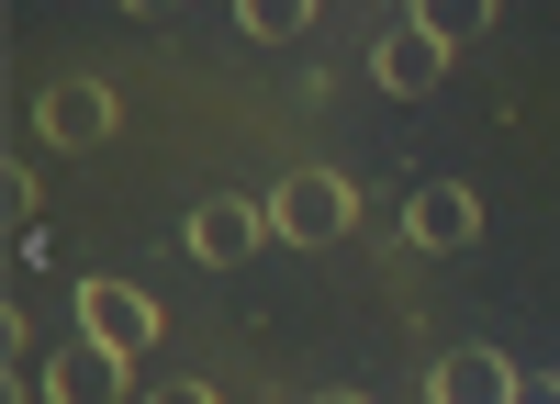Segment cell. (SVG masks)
Returning a JSON list of instances; mask_svg holds the SVG:
<instances>
[{
    "label": "cell",
    "mask_w": 560,
    "mask_h": 404,
    "mask_svg": "<svg viewBox=\"0 0 560 404\" xmlns=\"http://www.w3.org/2000/svg\"><path fill=\"white\" fill-rule=\"evenodd\" d=\"M348 213H359V192L337 169H292L269 192V236H292V247H325V236H348Z\"/></svg>",
    "instance_id": "cell-1"
},
{
    "label": "cell",
    "mask_w": 560,
    "mask_h": 404,
    "mask_svg": "<svg viewBox=\"0 0 560 404\" xmlns=\"http://www.w3.org/2000/svg\"><path fill=\"white\" fill-rule=\"evenodd\" d=\"M79 337H102L113 359H147L158 348V303L135 281H79Z\"/></svg>",
    "instance_id": "cell-2"
},
{
    "label": "cell",
    "mask_w": 560,
    "mask_h": 404,
    "mask_svg": "<svg viewBox=\"0 0 560 404\" xmlns=\"http://www.w3.org/2000/svg\"><path fill=\"white\" fill-rule=\"evenodd\" d=\"M404 236L427 247V258H459V247L482 236V192H459V180H427V192L404 203Z\"/></svg>",
    "instance_id": "cell-3"
},
{
    "label": "cell",
    "mask_w": 560,
    "mask_h": 404,
    "mask_svg": "<svg viewBox=\"0 0 560 404\" xmlns=\"http://www.w3.org/2000/svg\"><path fill=\"white\" fill-rule=\"evenodd\" d=\"M370 68H382V90H404V102H427V90L448 79V34H427V23L404 12V23L382 34V45H370Z\"/></svg>",
    "instance_id": "cell-4"
},
{
    "label": "cell",
    "mask_w": 560,
    "mask_h": 404,
    "mask_svg": "<svg viewBox=\"0 0 560 404\" xmlns=\"http://www.w3.org/2000/svg\"><path fill=\"white\" fill-rule=\"evenodd\" d=\"M124 382H135V359H113L102 337H79V348L45 359V404H124Z\"/></svg>",
    "instance_id": "cell-5"
},
{
    "label": "cell",
    "mask_w": 560,
    "mask_h": 404,
    "mask_svg": "<svg viewBox=\"0 0 560 404\" xmlns=\"http://www.w3.org/2000/svg\"><path fill=\"white\" fill-rule=\"evenodd\" d=\"M34 124H45V147H102V135H113V90L102 79H57L34 102Z\"/></svg>",
    "instance_id": "cell-6"
},
{
    "label": "cell",
    "mask_w": 560,
    "mask_h": 404,
    "mask_svg": "<svg viewBox=\"0 0 560 404\" xmlns=\"http://www.w3.org/2000/svg\"><path fill=\"white\" fill-rule=\"evenodd\" d=\"M258 236H269V203H236V192H213V203L191 213V258H213V269H236Z\"/></svg>",
    "instance_id": "cell-7"
},
{
    "label": "cell",
    "mask_w": 560,
    "mask_h": 404,
    "mask_svg": "<svg viewBox=\"0 0 560 404\" xmlns=\"http://www.w3.org/2000/svg\"><path fill=\"white\" fill-rule=\"evenodd\" d=\"M427 393L438 404H516V359H504V348H448Z\"/></svg>",
    "instance_id": "cell-8"
},
{
    "label": "cell",
    "mask_w": 560,
    "mask_h": 404,
    "mask_svg": "<svg viewBox=\"0 0 560 404\" xmlns=\"http://www.w3.org/2000/svg\"><path fill=\"white\" fill-rule=\"evenodd\" d=\"M415 23L448 34V45H471V34H493V0H415Z\"/></svg>",
    "instance_id": "cell-9"
},
{
    "label": "cell",
    "mask_w": 560,
    "mask_h": 404,
    "mask_svg": "<svg viewBox=\"0 0 560 404\" xmlns=\"http://www.w3.org/2000/svg\"><path fill=\"white\" fill-rule=\"evenodd\" d=\"M236 23L280 45V34H303V23H314V0H236Z\"/></svg>",
    "instance_id": "cell-10"
},
{
    "label": "cell",
    "mask_w": 560,
    "mask_h": 404,
    "mask_svg": "<svg viewBox=\"0 0 560 404\" xmlns=\"http://www.w3.org/2000/svg\"><path fill=\"white\" fill-rule=\"evenodd\" d=\"M147 404H224V393H213V382H158Z\"/></svg>",
    "instance_id": "cell-11"
},
{
    "label": "cell",
    "mask_w": 560,
    "mask_h": 404,
    "mask_svg": "<svg viewBox=\"0 0 560 404\" xmlns=\"http://www.w3.org/2000/svg\"><path fill=\"white\" fill-rule=\"evenodd\" d=\"M516 404H560V382L549 371H516Z\"/></svg>",
    "instance_id": "cell-12"
},
{
    "label": "cell",
    "mask_w": 560,
    "mask_h": 404,
    "mask_svg": "<svg viewBox=\"0 0 560 404\" xmlns=\"http://www.w3.org/2000/svg\"><path fill=\"white\" fill-rule=\"evenodd\" d=\"M124 12H135V23H158V12H179V0H124Z\"/></svg>",
    "instance_id": "cell-13"
},
{
    "label": "cell",
    "mask_w": 560,
    "mask_h": 404,
    "mask_svg": "<svg viewBox=\"0 0 560 404\" xmlns=\"http://www.w3.org/2000/svg\"><path fill=\"white\" fill-rule=\"evenodd\" d=\"M314 404H370V393H314Z\"/></svg>",
    "instance_id": "cell-14"
},
{
    "label": "cell",
    "mask_w": 560,
    "mask_h": 404,
    "mask_svg": "<svg viewBox=\"0 0 560 404\" xmlns=\"http://www.w3.org/2000/svg\"><path fill=\"white\" fill-rule=\"evenodd\" d=\"M393 12H415V0H393Z\"/></svg>",
    "instance_id": "cell-15"
}]
</instances>
